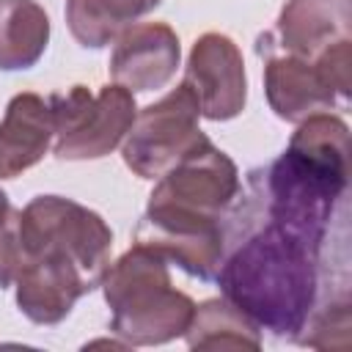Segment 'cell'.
<instances>
[{
	"mask_svg": "<svg viewBox=\"0 0 352 352\" xmlns=\"http://www.w3.org/2000/svg\"><path fill=\"white\" fill-rule=\"evenodd\" d=\"M316 253L292 231L267 223L220 261V292L258 330L297 336L316 300Z\"/></svg>",
	"mask_w": 352,
	"mask_h": 352,
	"instance_id": "6da1fadb",
	"label": "cell"
},
{
	"mask_svg": "<svg viewBox=\"0 0 352 352\" xmlns=\"http://www.w3.org/2000/svg\"><path fill=\"white\" fill-rule=\"evenodd\" d=\"M349 173V129L333 113L302 118L286 151L267 170L270 223L319 250Z\"/></svg>",
	"mask_w": 352,
	"mask_h": 352,
	"instance_id": "7a4b0ae2",
	"label": "cell"
},
{
	"mask_svg": "<svg viewBox=\"0 0 352 352\" xmlns=\"http://www.w3.org/2000/svg\"><path fill=\"white\" fill-rule=\"evenodd\" d=\"M110 327L126 346H157L184 336L195 302L170 283L168 261L135 242L102 278Z\"/></svg>",
	"mask_w": 352,
	"mask_h": 352,
	"instance_id": "3957f363",
	"label": "cell"
},
{
	"mask_svg": "<svg viewBox=\"0 0 352 352\" xmlns=\"http://www.w3.org/2000/svg\"><path fill=\"white\" fill-rule=\"evenodd\" d=\"M19 239L22 264L36 253H60L82 270L94 289L110 267V226L94 209L63 195H36L19 212Z\"/></svg>",
	"mask_w": 352,
	"mask_h": 352,
	"instance_id": "277c9868",
	"label": "cell"
},
{
	"mask_svg": "<svg viewBox=\"0 0 352 352\" xmlns=\"http://www.w3.org/2000/svg\"><path fill=\"white\" fill-rule=\"evenodd\" d=\"M55 118L52 151L60 160H99L107 157L129 132L138 104L135 94L121 85H104L91 94L88 85H72L50 96Z\"/></svg>",
	"mask_w": 352,
	"mask_h": 352,
	"instance_id": "5b68a950",
	"label": "cell"
},
{
	"mask_svg": "<svg viewBox=\"0 0 352 352\" xmlns=\"http://www.w3.org/2000/svg\"><path fill=\"white\" fill-rule=\"evenodd\" d=\"M198 118V102L184 82H179L160 102L138 110L129 132L121 140L126 168L140 179H160L168 173L184 157L209 143Z\"/></svg>",
	"mask_w": 352,
	"mask_h": 352,
	"instance_id": "8992f818",
	"label": "cell"
},
{
	"mask_svg": "<svg viewBox=\"0 0 352 352\" xmlns=\"http://www.w3.org/2000/svg\"><path fill=\"white\" fill-rule=\"evenodd\" d=\"M239 195V170L234 160L204 143L168 173H162L148 195L151 212H173L198 220H220Z\"/></svg>",
	"mask_w": 352,
	"mask_h": 352,
	"instance_id": "52a82bcc",
	"label": "cell"
},
{
	"mask_svg": "<svg viewBox=\"0 0 352 352\" xmlns=\"http://www.w3.org/2000/svg\"><path fill=\"white\" fill-rule=\"evenodd\" d=\"M182 82L192 91L201 116L209 121H228L245 110V60L239 47L223 33H204L195 38Z\"/></svg>",
	"mask_w": 352,
	"mask_h": 352,
	"instance_id": "ba28073f",
	"label": "cell"
},
{
	"mask_svg": "<svg viewBox=\"0 0 352 352\" xmlns=\"http://www.w3.org/2000/svg\"><path fill=\"white\" fill-rule=\"evenodd\" d=\"M135 242L157 250L168 264H179L187 275L212 280L223 261L220 220H198L173 212L146 209L138 223Z\"/></svg>",
	"mask_w": 352,
	"mask_h": 352,
	"instance_id": "9c48e42d",
	"label": "cell"
},
{
	"mask_svg": "<svg viewBox=\"0 0 352 352\" xmlns=\"http://www.w3.org/2000/svg\"><path fill=\"white\" fill-rule=\"evenodd\" d=\"M182 60L179 36L165 22H140L121 30L110 52V77L132 94L165 88Z\"/></svg>",
	"mask_w": 352,
	"mask_h": 352,
	"instance_id": "30bf717a",
	"label": "cell"
},
{
	"mask_svg": "<svg viewBox=\"0 0 352 352\" xmlns=\"http://www.w3.org/2000/svg\"><path fill=\"white\" fill-rule=\"evenodd\" d=\"M16 305L36 324L63 322L74 302L94 292L82 270L60 253H36L25 258L16 280Z\"/></svg>",
	"mask_w": 352,
	"mask_h": 352,
	"instance_id": "8fae6325",
	"label": "cell"
},
{
	"mask_svg": "<svg viewBox=\"0 0 352 352\" xmlns=\"http://www.w3.org/2000/svg\"><path fill=\"white\" fill-rule=\"evenodd\" d=\"M55 140L50 99L25 91L16 94L0 121V179H14L41 162Z\"/></svg>",
	"mask_w": 352,
	"mask_h": 352,
	"instance_id": "7c38bea8",
	"label": "cell"
},
{
	"mask_svg": "<svg viewBox=\"0 0 352 352\" xmlns=\"http://www.w3.org/2000/svg\"><path fill=\"white\" fill-rule=\"evenodd\" d=\"M352 0H286L278 16V36L286 55L305 60L319 58L338 41L349 38Z\"/></svg>",
	"mask_w": 352,
	"mask_h": 352,
	"instance_id": "4fadbf2b",
	"label": "cell"
},
{
	"mask_svg": "<svg viewBox=\"0 0 352 352\" xmlns=\"http://www.w3.org/2000/svg\"><path fill=\"white\" fill-rule=\"evenodd\" d=\"M264 91L275 116L292 124H300L314 113L330 110L338 102L319 66L297 55H278L267 60Z\"/></svg>",
	"mask_w": 352,
	"mask_h": 352,
	"instance_id": "5bb4252c",
	"label": "cell"
},
{
	"mask_svg": "<svg viewBox=\"0 0 352 352\" xmlns=\"http://www.w3.org/2000/svg\"><path fill=\"white\" fill-rule=\"evenodd\" d=\"M50 41V16L36 0H0V72L38 63Z\"/></svg>",
	"mask_w": 352,
	"mask_h": 352,
	"instance_id": "9a60e30c",
	"label": "cell"
},
{
	"mask_svg": "<svg viewBox=\"0 0 352 352\" xmlns=\"http://www.w3.org/2000/svg\"><path fill=\"white\" fill-rule=\"evenodd\" d=\"M160 3L162 0H66V22L82 47L102 50Z\"/></svg>",
	"mask_w": 352,
	"mask_h": 352,
	"instance_id": "2e32d148",
	"label": "cell"
},
{
	"mask_svg": "<svg viewBox=\"0 0 352 352\" xmlns=\"http://www.w3.org/2000/svg\"><path fill=\"white\" fill-rule=\"evenodd\" d=\"M184 341L190 349H261L258 327L226 297L192 308Z\"/></svg>",
	"mask_w": 352,
	"mask_h": 352,
	"instance_id": "e0dca14e",
	"label": "cell"
},
{
	"mask_svg": "<svg viewBox=\"0 0 352 352\" xmlns=\"http://www.w3.org/2000/svg\"><path fill=\"white\" fill-rule=\"evenodd\" d=\"M22 270V239H19V209L11 206L0 190V289H8Z\"/></svg>",
	"mask_w": 352,
	"mask_h": 352,
	"instance_id": "ac0fdd59",
	"label": "cell"
}]
</instances>
